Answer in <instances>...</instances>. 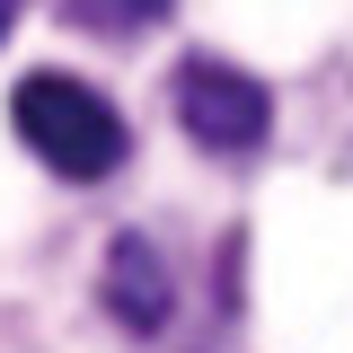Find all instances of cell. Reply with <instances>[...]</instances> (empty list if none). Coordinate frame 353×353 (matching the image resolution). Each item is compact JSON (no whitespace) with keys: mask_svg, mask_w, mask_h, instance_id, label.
Wrapping results in <instances>:
<instances>
[{"mask_svg":"<svg viewBox=\"0 0 353 353\" xmlns=\"http://www.w3.org/2000/svg\"><path fill=\"white\" fill-rule=\"evenodd\" d=\"M168 265H159V248L150 239H115L106 248V318L115 327H132V336H150V327H168Z\"/></svg>","mask_w":353,"mask_h":353,"instance_id":"3","label":"cell"},{"mask_svg":"<svg viewBox=\"0 0 353 353\" xmlns=\"http://www.w3.org/2000/svg\"><path fill=\"white\" fill-rule=\"evenodd\" d=\"M18 9H27V0H0V36H9V18H18Z\"/></svg>","mask_w":353,"mask_h":353,"instance_id":"5","label":"cell"},{"mask_svg":"<svg viewBox=\"0 0 353 353\" xmlns=\"http://www.w3.org/2000/svg\"><path fill=\"white\" fill-rule=\"evenodd\" d=\"M9 124H18V141L36 150L44 168L71 176V185L115 176V168H124V150H132L124 115H115L88 80H71V71H27L18 97H9Z\"/></svg>","mask_w":353,"mask_h":353,"instance_id":"1","label":"cell"},{"mask_svg":"<svg viewBox=\"0 0 353 353\" xmlns=\"http://www.w3.org/2000/svg\"><path fill=\"white\" fill-rule=\"evenodd\" d=\"M176 124L194 132L203 150H230V159H239V150H256L265 132H274V97H265L239 62H203V53H194V62L176 71Z\"/></svg>","mask_w":353,"mask_h":353,"instance_id":"2","label":"cell"},{"mask_svg":"<svg viewBox=\"0 0 353 353\" xmlns=\"http://www.w3.org/2000/svg\"><path fill=\"white\" fill-rule=\"evenodd\" d=\"M62 18L88 36H141L150 18H168V0H62Z\"/></svg>","mask_w":353,"mask_h":353,"instance_id":"4","label":"cell"}]
</instances>
